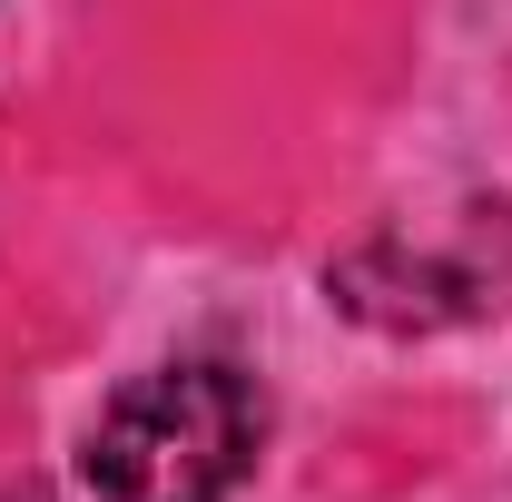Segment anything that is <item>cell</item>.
<instances>
[{"instance_id": "cell-1", "label": "cell", "mask_w": 512, "mask_h": 502, "mask_svg": "<svg viewBox=\"0 0 512 502\" xmlns=\"http://www.w3.org/2000/svg\"><path fill=\"white\" fill-rule=\"evenodd\" d=\"M266 394L237 365H158L128 375L79 443L99 502H227L256 473Z\"/></svg>"}, {"instance_id": "cell-2", "label": "cell", "mask_w": 512, "mask_h": 502, "mask_svg": "<svg viewBox=\"0 0 512 502\" xmlns=\"http://www.w3.org/2000/svg\"><path fill=\"white\" fill-rule=\"evenodd\" d=\"M335 306L384 335H434L463 315H493L512 296V207H444V217H394L365 247L325 266Z\"/></svg>"}, {"instance_id": "cell-3", "label": "cell", "mask_w": 512, "mask_h": 502, "mask_svg": "<svg viewBox=\"0 0 512 502\" xmlns=\"http://www.w3.org/2000/svg\"><path fill=\"white\" fill-rule=\"evenodd\" d=\"M0 502H50V493H40V483H10V493H0Z\"/></svg>"}]
</instances>
